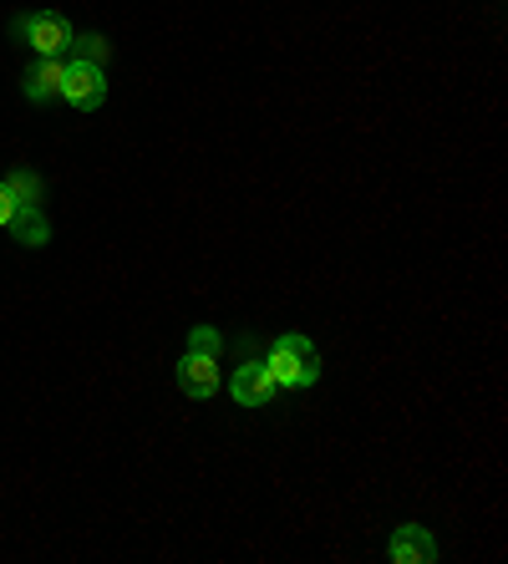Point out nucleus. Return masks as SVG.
<instances>
[{
  "mask_svg": "<svg viewBox=\"0 0 508 564\" xmlns=\"http://www.w3.org/2000/svg\"><path fill=\"white\" fill-rule=\"evenodd\" d=\"M264 367H270L280 392H311L321 381V351H315V341L305 330H285V336H274L264 346Z\"/></svg>",
  "mask_w": 508,
  "mask_h": 564,
  "instance_id": "1",
  "label": "nucleus"
},
{
  "mask_svg": "<svg viewBox=\"0 0 508 564\" xmlns=\"http://www.w3.org/2000/svg\"><path fill=\"white\" fill-rule=\"evenodd\" d=\"M72 36L77 31L66 26V15H56V11H21L11 21V41L26 46L31 56H66L72 52Z\"/></svg>",
  "mask_w": 508,
  "mask_h": 564,
  "instance_id": "2",
  "label": "nucleus"
},
{
  "mask_svg": "<svg viewBox=\"0 0 508 564\" xmlns=\"http://www.w3.org/2000/svg\"><path fill=\"white\" fill-rule=\"evenodd\" d=\"M62 102H72L77 112H97L107 102V66L72 62L66 56V77H62Z\"/></svg>",
  "mask_w": 508,
  "mask_h": 564,
  "instance_id": "3",
  "label": "nucleus"
},
{
  "mask_svg": "<svg viewBox=\"0 0 508 564\" xmlns=\"http://www.w3.org/2000/svg\"><path fill=\"white\" fill-rule=\"evenodd\" d=\"M229 397H235L239 408H274V397H280V387H274L270 367H264V356H245L235 367V381H229Z\"/></svg>",
  "mask_w": 508,
  "mask_h": 564,
  "instance_id": "4",
  "label": "nucleus"
},
{
  "mask_svg": "<svg viewBox=\"0 0 508 564\" xmlns=\"http://www.w3.org/2000/svg\"><path fill=\"white\" fill-rule=\"evenodd\" d=\"M173 381L188 402H214L219 397V356H204V351H183L179 367H173Z\"/></svg>",
  "mask_w": 508,
  "mask_h": 564,
  "instance_id": "5",
  "label": "nucleus"
},
{
  "mask_svg": "<svg viewBox=\"0 0 508 564\" xmlns=\"http://www.w3.org/2000/svg\"><path fill=\"white\" fill-rule=\"evenodd\" d=\"M62 77H66V56H36V62L21 72V97L26 102H56L62 97Z\"/></svg>",
  "mask_w": 508,
  "mask_h": 564,
  "instance_id": "6",
  "label": "nucleus"
},
{
  "mask_svg": "<svg viewBox=\"0 0 508 564\" xmlns=\"http://www.w3.org/2000/svg\"><path fill=\"white\" fill-rule=\"evenodd\" d=\"M387 560L391 564H432L437 560V539L422 524H397L387 539Z\"/></svg>",
  "mask_w": 508,
  "mask_h": 564,
  "instance_id": "7",
  "label": "nucleus"
},
{
  "mask_svg": "<svg viewBox=\"0 0 508 564\" xmlns=\"http://www.w3.org/2000/svg\"><path fill=\"white\" fill-rule=\"evenodd\" d=\"M6 235L21 250H46L52 245V219H46V209H15L11 224H6Z\"/></svg>",
  "mask_w": 508,
  "mask_h": 564,
  "instance_id": "8",
  "label": "nucleus"
},
{
  "mask_svg": "<svg viewBox=\"0 0 508 564\" xmlns=\"http://www.w3.org/2000/svg\"><path fill=\"white\" fill-rule=\"evenodd\" d=\"M0 188L11 194L15 209H41V198H46V184H41V173H31V169H11L6 178H0Z\"/></svg>",
  "mask_w": 508,
  "mask_h": 564,
  "instance_id": "9",
  "label": "nucleus"
},
{
  "mask_svg": "<svg viewBox=\"0 0 508 564\" xmlns=\"http://www.w3.org/2000/svg\"><path fill=\"white\" fill-rule=\"evenodd\" d=\"M72 62H91V66H107L112 62V41L102 36V31H77V36H72Z\"/></svg>",
  "mask_w": 508,
  "mask_h": 564,
  "instance_id": "10",
  "label": "nucleus"
},
{
  "mask_svg": "<svg viewBox=\"0 0 508 564\" xmlns=\"http://www.w3.org/2000/svg\"><path fill=\"white\" fill-rule=\"evenodd\" d=\"M183 351H204V356H219V361H224V330L219 326H188Z\"/></svg>",
  "mask_w": 508,
  "mask_h": 564,
  "instance_id": "11",
  "label": "nucleus"
},
{
  "mask_svg": "<svg viewBox=\"0 0 508 564\" xmlns=\"http://www.w3.org/2000/svg\"><path fill=\"white\" fill-rule=\"evenodd\" d=\"M11 214H15V204H11V194H6V188H0V229H6V224H11Z\"/></svg>",
  "mask_w": 508,
  "mask_h": 564,
  "instance_id": "12",
  "label": "nucleus"
}]
</instances>
